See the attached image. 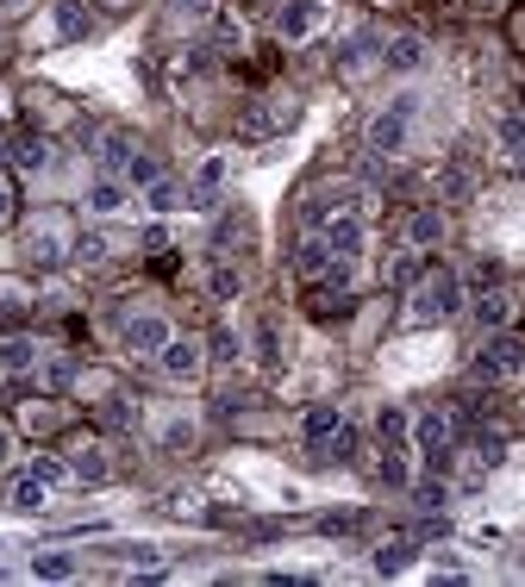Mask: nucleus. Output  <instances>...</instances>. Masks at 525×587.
I'll return each mask as SVG.
<instances>
[{"label": "nucleus", "instance_id": "nucleus-37", "mask_svg": "<svg viewBox=\"0 0 525 587\" xmlns=\"http://www.w3.org/2000/svg\"><path fill=\"white\" fill-rule=\"evenodd\" d=\"M382 481H389V488H407V481H413V469H407V456H401V451L382 456Z\"/></svg>", "mask_w": 525, "mask_h": 587}, {"label": "nucleus", "instance_id": "nucleus-43", "mask_svg": "<svg viewBox=\"0 0 525 587\" xmlns=\"http://www.w3.org/2000/svg\"><path fill=\"white\" fill-rule=\"evenodd\" d=\"M32 475H39V481H51V488H57L63 475H69V463H57V456H39V463H32Z\"/></svg>", "mask_w": 525, "mask_h": 587}, {"label": "nucleus", "instance_id": "nucleus-8", "mask_svg": "<svg viewBox=\"0 0 525 587\" xmlns=\"http://www.w3.org/2000/svg\"><path fill=\"white\" fill-rule=\"evenodd\" d=\"M169 337H175V325L156 313V307H144V313H125V325H119V344H125L132 356H156Z\"/></svg>", "mask_w": 525, "mask_h": 587}, {"label": "nucleus", "instance_id": "nucleus-28", "mask_svg": "<svg viewBox=\"0 0 525 587\" xmlns=\"http://www.w3.org/2000/svg\"><path fill=\"white\" fill-rule=\"evenodd\" d=\"M32 575H39V582H69V575H76V556H63V550H39V556H32Z\"/></svg>", "mask_w": 525, "mask_h": 587}, {"label": "nucleus", "instance_id": "nucleus-39", "mask_svg": "<svg viewBox=\"0 0 525 587\" xmlns=\"http://www.w3.org/2000/svg\"><path fill=\"white\" fill-rule=\"evenodd\" d=\"M107 425H138V400L113 394V400H107Z\"/></svg>", "mask_w": 525, "mask_h": 587}, {"label": "nucleus", "instance_id": "nucleus-30", "mask_svg": "<svg viewBox=\"0 0 525 587\" xmlns=\"http://www.w3.org/2000/svg\"><path fill=\"white\" fill-rule=\"evenodd\" d=\"M207 294H214V300H238V294H244V275H238L232 263H214V269H207Z\"/></svg>", "mask_w": 525, "mask_h": 587}, {"label": "nucleus", "instance_id": "nucleus-31", "mask_svg": "<svg viewBox=\"0 0 525 587\" xmlns=\"http://www.w3.org/2000/svg\"><path fill=\"white\" fill-rule=\"evenodd\" d=\"M169 20L175 25H207L214 20V0H169Z\"/></svg>", "mask_w": 525, "mask_h": 587}, {"label": "nucleus", "instance_id": "nucleus-19", "mask_svg": "<svg viewBox=\"0 0 525 587\" xmlns=\"http://www.w3.org/2000/svg\"><path fill=\"white\" fill-rule=\"evenodd\" d=\"M69 475H76V481H107V475H113V463H107V451L88 438V444H76V451H69Z\"/></svg>", "mask_w": 525, "mask_h": 587}, {"label": "nucleus", "instance_id": "nucleus-44", "mask_svg": "<svg viewBox=\"0 0 525 587\" xmlns=\"http://www.w3.org/2000/svg\"><path fill=\"white\" fill-rule=\"evenodd\" d=\"M214 356H226V363H238V332H232V325H219V332H214Z\"/></svg>", "mask_w": 525, "mask_h": 587}, {"label": "nucleus", "instance_id": "nucleus-20", "mask_svg": "<svg viewBox=\"0 0 525 587\" xmlns=\"http://www.w3.org/2000/svg\"><path fill=\"white\" fill-rule=\"evenodd\" d=\"M144 207H151V213H182V207H195V195H188V188H182V181L156 176L151 188H144Z\"/></svg>", "mask_w": 525, "mask_h": 587}, {"label": "nucleus", "instance_id": "nucleus-6", "mask_svg": "<svg viewBox=\"0 0 525 587\" xmlns=\"http://www.w3.org/2000/svg\"><path fill=\"white\" fill-rule=\"evenodd\" d=\"M331 20V0H282V13H275V38L282 44H307L319 38Z\"/></svg>", "mask_w": 525, "mask_h": 587}, {"label": "nucleus", "instance_id": "nucleus-29", "mask_svg": "<svg viewBox=\"0 0 525 587\" xmlns=\"http://www.w3.org/2000/svg\"><path fill=\"white\" fill-rule=\"evenodd\" d=\"M494 144H501L506 157H519V151H525V113H501V119H494Z\"/></svg>", "mask_w": 525, "mask_h": 587}, {"label": "nucleus", "instance_id": "nucleus-33", "mask_svg": "<svg viewBox=\"0 0 525 587\" xmlns=\"http://www.w3.org/2000/svg\"><path fill=\"white\" fill-rule=\"evenodd\" d=\"M13 219H20V181H13L7 169H0V232H7Z\"/></svg>", "mask_w": 525, "mask_h": 587}, {"label": "nucleus", "instance_id": "nucleus-7", "mask_svg": "<svg viewBox=\"0 0 525 587\" xmlns=\"http://www.w3.org/2000/svg\"><path fill=\"white\" fill-rule=\"evenodd\" d=\"M156 369H163V381H175V388H195L200 369H207V344H200V337H169V344L156 351Z\"/></svg>", "mask_w": 525, "mask_h": 587}, {"label": "nucleus", "instance_id": "nucleus-42", "mask_svg": "<svg viewBox=\"0 0 525 587\" xmlns=\"http://www.w3.org/2000/svg\"><path fill=\"white\" fill-rule=\"evenodd\" d=\"M413 500H419V507H445L450 488H445V481H419V488H413Z\"/></svg>", "mask_w": 525, "mask_h": 587}, {"label": "nucleus", "instance_id": "nucleus-23", "mask_svg": "<svg viewBox=\"0 0 525 587\" xmlns=\"http://www.w3.org/2000/svg\"><path fill=\"white\" fill-rule=\"evenodd\" d=\"M326 269H331L326 237H319V232H313V237H300V251H294V275H307V281H319Z\"/></svg>", "mask_w": 525, "mask_h": 587}, {"label": "nucleus", "instance_id": "nucleus-32", "mask_svg": "<svg viewBox=\"0 0 525 587\" xmlns=\"http://www.w3.org/2000/svg\"><path fill=\"white\" fill-rule=\"evenodd\" d=\"M214 44L226 51V57H244V44H251V38H244V25H238V20H219L214 25Z\"/></svg>", "mask_w": 525, "mask_h": 587}, {"label": "nucleus", "instance_id": "nucleus-5", "mask_svg": "<svg viewBox=\"0 0 525 587\" xmlns=\"http://www.w3.org/2000/svg\"><path fill=\"white\" fill-rule=\"evenodd\" d=\"M475 369H482L488 381H513V375H525V337L488 332L482 344H475Z\"/></svg>", "mask_w": 525, "mask_h": 587}, {"label": "nucleus", "instance_id": "nucleus-45", "mask_svg": "<svg viewBox=\"0 0 525 587\" xmlns=\"http://www.w3.org/2000/svg\"><path fill=\"white\" fill-rule=\"evenodd\" d=\"M125 556H132L138 568H156V563H163V556H156V544H125Z\"/></svg>", "mask_w": 525, "mask_h": 587}, {"label": "nucleus", "instance_id": "nucleus-3", "mask_svg": "<svg viewBox=\"0 0 525 587\" xmlns=\"http://www.w3.org/2000/svg\"><path fill=\"white\" fill-rule=\"evenodd\" d=\"M294 119H300V100L294 95H256V100H244L238 132L244 137H275V132H288Z\"/></svg>", "mask_w": 525, "mask_h": 587}, {"label": "nucleus", "instance_id": "nucleus-2", "mask_svg": "<svg viewBox=\"0 0 525 587\" xmlns=\"http://www.w3.org/2000/svg\"><path fill=\"white\" fill-rule=\"evenodd\" d=\"M419 113H426V100H419V95H394L389 107L363 125V144H370L375 157H407L413 132H419Z\"/></svg>", "mask_w": 525, "mask_h": 587}, {"label": "nucleus", "instance_id": "nucleus-26", "mask_svg": "<svg viewBox=\"0 0 525 587\" xmlns=\"http://www.w3.org/2000/svg\"><path fill=\"white\" fill-rule=\"evenodd\" d=\"M32 313V288L25 281H0V325H20Z\"/></svg>", "mask_w": 525, "mask_h": 587}, {"label": "nucleus", "instance_id": "nucleus-9", "mask_svg": "<svg viewBox=\"0 0 525 587\" xmlns=\"http://www.w3.org/2000/svg\"><path fill=\"white\" fill-rule=\"evenodd\" d=\"M382 69H389V76H426V69H431V44L419 38V32H394V38L382 44Z\"/></svg>", "mask_w": 525, "mask_h": 587}, {"label": "nucleus", "instance_id": "nucleus-24", "mask_svg": "<svg viewBox=\"0 0 525 587\" xmlns=\"http://www.w3.org/2000/svg\"><path fill=\"white\" fill-rule=\"evenodd\" d=\"M413 556H419V544H413V538H389V544L375 550V575H407Z\"/></svg>", "mask_w": 525, "mask_h": 587}, {"label": "nucleus", "instance_id": "nucleus-35", "mask_svg": "<svg viewBox=\"0 0 525 587\" xmlns=\"http://www.w3.org/2000/svg\"><path fill=\"white\" fill-rule=\"evenodd\" d=\"M156 438H163V451H188V444H195V425H188V419H163Z\"/></svg>", "mask_w": 525, "mask_h": 587}, {"label": "nucleus", "instance_id": "nucleus-25", "mask_svg": "<svg viewBox=\"0 0 525 587\" xmlns=\"http://www.w3.org/2000/svg\"><path fill=\"white\" fill-rule=\"evenodd\" d=\"M7 500H13L20 512H44V507H51V481H39V475H20Z\"/></svg>", "mask_w": 525, "mask_h": 587}, {"label": "nucleus", "instance_id": "nucleus-47", "mask_svg": "<svg viewBox=\"0 0 525 587\" xmlns=\"http://www.w3.org/2000/svg\"><path fill=\"white\" fill-rule=\"evenodd\" d=\"M7 451H13V431L0 425V463H7Z\"/></svg>", "mask_w": 525, "mask_h": 587}, {"label": "nucleus", "instance_id": "nucleus-38", "mask_svg": "<svg viewBox=\"0 0 525 587\" xmlns=\"http://www.w3.org/2000/svg\"><path fill=\"white\" fill-rule=\"evenodd\" d=\"M44 163H51V144H44V137H25V144H20V169H44Z\"/></svg>", "mask_w": 525, "mask_h": 587}, {"label": "nucleus", "instance_id": "nucleus-16", "mask_svg": "<svg viewBox=\"0 0 525 587\" xmlns=\"http://www.w3.org/2000/svg\"><path fill=\"white\" fill-rule=\"evenodd\" d=\"M445 213L438 207H419V213H407V251H431V244H445Z\"/></svg>", "mask_w": 525, "mask_h": 587}, {"label": "nucleus", "instance_id": "nucleus-18", "mask_svg": "<svg viewBox=\"0 0 525 587\" xmlns=\"http://www.w3.org/2000/svg\"><path fill=\"white\" fill-rule=\"evenodd\" d=\"M375 431H382V444H389V451H413V412L407 407H382L375 412Z\"/></svg>", "mask_w": 525, "mask_h": 587}, {"label": "nucleus", "instance_id": "nucleus-11", "mask_svg": "<svg viewBox=\"0 0 525 587\" xmlns=\"http://www.w3.org/2000/svg\"><path fill=\"white\" fill-rule=\"evenodd\" d=\"M450 438H457V425H450V412H413V451L426 456V463L450 456Z\"/></svg>", "mask_w": 525, "mask_h": 587}, {"label": "nucleus", "instance_id": "nucleus-40", "mask_svg": "<svg viewBox=\"0 0 525 587\" xmlns=\"http://www.w3.org/2000/svg\"><path fill=\"white\" fill-rule=\"evenodd\" d=\"M469 281H475V288H501V256H482V263L469 269Z\"/></svg>", "mask_w": 525, "mask_h": 587}, {"label": "nucleus", "instance_id": "nucleus-4", "mask_svg": "<svg viewBox=\"0 0 525 587\" xmlns=\"http://www.w3.org/2000/svg\"><path fill=\"white\" fill-rule=\"evenodd\" d=\"M25 256L44 263V269H57L63 256H76V232H69V219H63V213L32 219V232H25Z\"/></svg>", "mask_w": 525, "mask_h": 587}, {"label": "nucleus", "instance_id": "nucleus-15", "mask_svg": "<svg viewBox=\"0 0 525 587\" xmlns=\"http://www.w3.org/2000/svg\"><path fill=\"white\" fill-rule=\"evenodd\" d=\"M475 325H482V332H506V325H513V294L506 288L475 294Z\"/></svg>", "mask_w": 525, "mask_h": 587}, {"label": "nucleus", "instance_id": "nucleus-41", "mask_svg": "<svg viewBox=\"0 0 525 587\" xmlns=\"http://www.w3.org/2000/svg\"><path fill=\"white\" fill-rule=\"evenodd\" d=\"M256 351H263V363H282V337H275V325H256Z\"/></svg>", "mask_w": 525, "mask_h": 587}, {"label": "nucleus", "instance_id": "nucleus-34", "mask_svg": "<svg viewBox=\"0 0 525 587\" xmlns=\"http://www.w3.org/2000/svg\"><path fill=\"white\" fill-rule=\"evenodd\" d=\"M39 375H44V388H51V394H63L69 381H76V363H63V356H51V363H39Z\"/></svg>", "mask_w": 525, "mask_h": 587}, {"label": "nucleus", "instance_id": "nucleus-46", "mask_svg": "<svg viewBox=\"0 0 525 587\" xmlns=\"http://www.w3.org/2000/svg\"><path fill=\"white\" fill-rule=\"evenodd\" d=\"M144 251H169V225H151V232H144Z\"/></svg>", "mask_w": 525, "mask_h": 587}, {"label": "nucleus", "instance_id": "nucleus-36", "mask_svg": "<svg viewBox=\"0 0 525 587\" xmlns=\"http://www.w3.org/2000/svg\"><path fill=\"white\" fill-rule=\"evenodd\" d=\"M156 176H163V169H156V157H144V151H138V157L125 163V188H151Z\"/></svg>", "mask_w": 525, "mask_h": 587}, {"label": "nucleus", "instance_id": "nucleus-10", "mask_svg": "<svg viewBox=\"0 0 525 587\" xmlns=\"http://www.w3.org/2000/svg\"><path fill=\"white\" fill-rule=\"evenodd\" d=\"M319 237H326V251L344 256V263H357V256L370 251V225H363V213H331L326 225H319Z\"/></svg>", "mask_w": 525, "mask_h": 587}, {"label": "nucleus", "instance_id": "nucleus-13", "mask_svg": "<svg viewBox=\"0 0 525 587\" xmlns=\"http://www.w3.org/2000/svg\"><path fill=\"white\" fill-rule=\"evenodd\" d=\"M226 176H232V157H226V151L200 157V169H195V207H214L219 188H226Z\"/></svg>", "mask_w": 525, "mask_h": 587}, {"label": "nucleus", "instance_id": "nucleus-21", "mask_svg": "<svg viewBox=\"0 0 525 587\" xmlns=\"http://www.w3.org/2000/svg\"><path fill=\"white\" fill-rule=\"evenodd\" d=\"M338 425H344V412L331 407V400H319V407L300 419V438H307L313 451H319V444H331V431H338Z\"/></svg>", "mask_w": 525, "mask_h": 587}, {"label": "nucleus", "instance_id": "nucleus-12", "mask_svg": "<svg viewBox=\"0 0 525 587\" xmlns=\"http://www.w3.org/2000/svg\"><path fill=\"white\" fill-rule=\"evenodd\" d=\"M81 207H88L95 219H119V213H125V176H100V181H88Z\"/></svg>", "mask_w": 525, "mask_h": 587}, {"label": "nucleus", "instance_id": "nucleus-14", "mask_svg": "<svg viewBox=\"0 0 525 587\" xmlns=\"http://www.w3.org/2000/svg\"><path fill=\"white\" fill-rule=\"evenodd\" d=\"M44 363V351L32 344L25 332H13V337H0V375H32Z\"/></svg>", "mask_w": 525, "mask_h": 587}, {"label": "nucleus", "instance_id": "nucleus-17", "mask_svg": "<svg viewBox=\"0 0 525 587\" xmlns=\"http://www.w3.org/2000/svg\"><path fill=\"white\" fill-rule=\"evenodd\" d=\"M370 63H382V38L375 32H350L344 57H338V76H363Z\"/></svg>", "mask_w": 525, "mask_h": 587}, {"label": "nucleus", "instance_id": "nucleus-1", "mask_svg": "<svg viewBox=\"0 0 525 587\" xmlns=\"http://www.w3.org/2000/svg\"><path fill=\"white\" fill-rule=\"evenodd\" d=\"M463 307V275L457 269H419L407 288V319L413 325H450Z\"/></svg>", "mask_w": 525, "mask_h": 587}, {"label": "nucleus", "instance_id": "nucleus-27", "mask_svg": "<svg viewBox=\"0 0 525 587\" xmlns=\"http://www.w3.org/2000/svg\"><path fill=\"white\" fill-rule=\"evenodd\" d=\"M57 32L63 38H88V32H95V13H88L81 0H57Z\"/></svg>", "mask_w": 525, "mask_h": 587}, {"label": "nucleus", "instance_id": "nucleus-22", "mask_svg": "<svg viewBox=\"0 0 525 587\" xmlns=\"http://www.w3.org/2000/svg\"><path fill=\"white\" fill-rule=\"evenodd\" d=\"M138 157V137L132 132H100V163H107V169H113V176H125V163Z\"/></svg>", "mask_w": 525, "mask_h": 587}]
</instances>
